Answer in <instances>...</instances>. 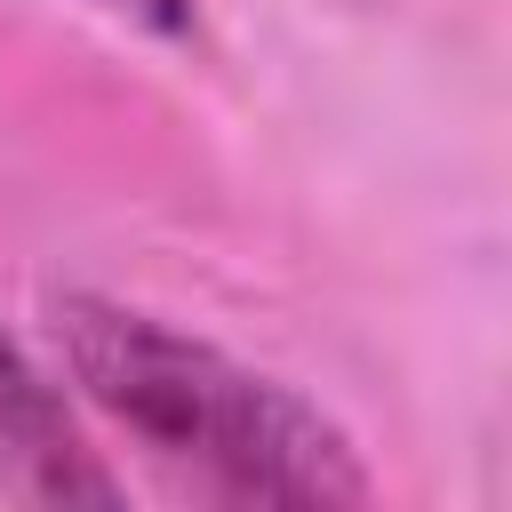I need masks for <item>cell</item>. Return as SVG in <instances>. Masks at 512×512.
I'll return each mask as SVG.
<instances>
[{
    "instance_id": "7a4b0ae2",
    "label": "cell",
    "mask_w": 512,
    "mask_h": 512,
    "mask_svg": "<svg viewBox=\"0 0 512 512\" xmlns=\"http://www.w3.org/2000/svg\"><path fill=\"white\" fill-rule=\"evenodd\" d=\"M0 488L32 496V504H112V472L80 448L64 400L48 392V376L0 336Z\"/></svg>"
},
{
    "instance_id": "6da1fadb",
    "label": "cell",
    "mask_w": 512,
    "mask_h": 512,
    "mask_svg": "<svg viewBox=\"0 0 512 512\" xmlns=\"http://www.w3.org/2000/svg\"><path fill=\"white\" fill-rule=\"evenodd\" d=\"M48 328L80 400L160 480L208 504H288V512H336L376 496L360 448L280 376L112 296H56Z\"/></svg>"
},
{
    "instance_id": "3957f363",
    "label": "cell",
    "mask_w": 512,
    "mask_h": 512,
    "mask_svg": "<svg viewBox=\"0 0 512 512\" xmlns=\"http://www.w3.org/2000/svg\"><path fill=\"white\" fill-rule=\"evenodd\" d=\"M88 8H104V16H120V24L152 32V40H192V24H200L192 0H88Z\"/></svg>"
}]
</instances>
